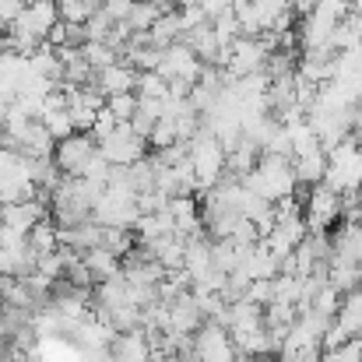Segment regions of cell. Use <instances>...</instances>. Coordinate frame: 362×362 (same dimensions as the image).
Here are the masks:
<instances>
[{"label": "cell", "instance_id": "cell-1", "mask_svg": "<svg viewBox=\"0 0 362 362\" xmlns=\"http://www.w3.org/2000/svg\"><path fill=\"white\" fill-rule=\"evenodd\" d=\"M243 187L257 197H264L267 204H281L288 197H296V169H292V158H281V155H260L257 169L243 180Z\"/></svg>", "mask_w": 362, "mask_h": 362}, {"label": "cell", "instance_id": "cell-2", "mask_svg": "<svg viewBox=\"0 0 362 362\" xmlns=\"http://www.w3.org/2000/svg\"><path fill=\"white\" fill-rule=\"evenodd\" d=\"M190 169H194L197 194L215 190L229 176V151L222 148V141L208 127H201V134L190 141Z\"/></svg>", "mask_w": 362, "mask_h": 362}, {"label": "cell", "instance_id": "cell-3", "mask_svg": "<svg viewBox=\"0 0 362 362\" xmlns=\"http://www.w3.org/2000/svg\"><path fill=\"white\" fill-rule=\"evenodd\" d=\"M324 183L331 190H338L341 197L362 194V141L356 134L327 151V180Z\"/></svg>", "mask_w": 362, "mask_h": 362}, {"label": "cell", "instance_id": "cell-4", "mask_svg": "<svg viewBox=\"0 0 362 362\" xmlns=\"http://www.w3.org/2000/svg\"><path fill=\"white\" fill-rule=\"evenodd\" d=\"M271 53H274V49L267 46V39H264V35H260V39L240 35V39L226 49L222 67H226V74H229L233 81H240V78H250V74H260V71L267 67Z\"/></svg>", "mask_w": 362, "mask_h": 362}, {"label": "cell", "instance_id": "cell-5", "mask_svg": "<svg viewBox=\"0 0 362 362\" xmlns=\"http://www.w3.org/2000/svg\"><path fill=\"white\" fill-rule=\"evenodd\" d=\"M341 18H345V11H338L331 4H317L310 14H303V25H299V46H303V53L331 49V39H334V28H338Z\"/></svg>", "mask_w": 362, "mask_h": 362}, {"label": "cell", "instance_id": "cell-6", "mask_svg": "<svg viewBox=\"0 0 362 362\" xmlns=\"http://www.w3.org/2000/svg\"><path fill=\"white\" fill-rule=\"evenodd\" d=\"M341 215H345V201H341L338 190H331L327 183L310 187L306 204H303V218H306V229L310 233H327Z\"/></svg>", "mask_w": 362, "mask_h": 362}, {"label": "cell", "instance_id": "cell-7", "mask_svg": "<svg viewBox=\"0 0 362 362\" xmlns=\"http://www.w3.org/2000/svg\"><path fill=\"white\" fill-rule=\"evenodd\" d=\"M158 74L169 81V85H197L201 74H204V64L197 60V53L187 46V42H173L169 49H162V64H158Z\"/></svg>", "mask_w": 362, "mask_h": 362}, {"label": "cell", "instance_id": "cell-8", "mask_svg": "<svg viewBox=\"0 0 362 362\" xmlns=\"http://www.w3.org/2000/svg\"><path fill=\"white\" fill-rule=\"evenodd\" d=\"M99 155L110 162V165H120V169H130L134 162L148 158V141L134 134L130 123H120L103 144H99Z\"/></svg>", "mask_w": 362, "mask_h": 362}, {"label": "cell", "instance_id": "cell-9", "mask_svg": "<svg viewBox=\"0 0 362 362\" xmlns=\"http://www.w3.org/2000/svg\"><path fill=\"white\" fill-rule=\"evenodd\" d=\"M236 356H240V352H236V345H233V334H229L222 324L208 320V324L194 334V359L197 362H240Z\"/></svg>", "mask_w": 362, "mask_h": 362}, {"label": "cell", "instance_id": "cell-10", "mask_svg": "<svg viewBox=\"0 0 362 362\" xmlns=\"http://www.w3.org/2000/svg\"><path fill=\"white\" fill-rule=\"evenodd\" d=\"M60 21V11H57V0H39V4H28L25 14L7 28L11 35H21V39H35V42H46V35L53 32V25Z\"/></svg>", "mask_w": 362, "mask_h": 362}, {"label": "cell", "instance_id": "cell-11", "mask_svg": "<svg viewBox=\"0 0 362 362\" xmlns=\"http://www.w3.org/2000/svg\"><path fill=\"white\" fill-rule=\"evenodd\" d=\"M95 151H99V144H95L92 134H71L67 141L57 144L53 162H57V169H60L64 176H81V169L95 158Z\"/></svg>", "mask_w": 362, "mask_h": 362}, {"label": "cell", "instance_id": "cell-12", "mask_svg": "<svg viewBox=\"0 0 362 362\" xmlns=\"http://www.w3.org/2000/svg\"><path fill=\"white\" fill-rule=\"evenodd\" d=\"M39 222H46V201L42 197H32V201H18V204H4L0 208V226L11 229V233L28 236Z\"/></svg>", "mask_w": 362, "mask_h": 362}, {"label": "cell", "instance_id": "cell-13", "mask_svg": "<svg viewBox=\"0 0 362 362\" xmlns=\"http://www.w3.org/2000/svg\"><path fill=\"white\" fill-rule=\"evenodd\" d=\"M137 78H141V71H134L130 64H113V67H106V71H99L95 74V88L110 99V95H123V92H137Z\"/></svg>", "mask_w": 362, "mask_h": 362}, {"label": "cell", "instance_id": "cell-14", "mask_svg": "<svg viewBox=\"0 0 362 362\" xmlns=\"http://www.w3.org/2000/svg\"><path fill=\"white\" fill-rule=\"evenodd\" d=\"M292 169H296V180L306 183V187H317L327 180V148H313L306 155H296L292 158Z\"/></svg>", "mask_w": 362, "mask_h": 362}, {"label": "cell", "instance_id": "cell-15", "mask_svg": "<svg viewBox=\"0 0 362 362\" xmlns=\"http://www.w3.org/2000/svg\"><path fill=\"white\" fill-rule=\"evenodd\" d=\"M183 35H187V28H183V14L176 7V11H169V14H162L155 21V28L148 32V42L155 49H169L173 42H183Z\"/></svg>", "mask_w": 362, "mask_h": 362}, {"label": "cell", "instance_id": "cell-16", "mask_svg": "<svg viewBox=\"0 0 362 362\" xmlns=\"http://www.w3.org/2000/svg\"><path fill=\"white\" fill-rule=\"evenodd\" d=\"M81 260H85V267L92 271V278L103 285V281H110V278H117L123 274V260L117 253H110V250H103V246H95V250H88V253H81Z\"/></svg>", "mask_w": 362, "mask_h": 362}, {"label": "cell", "instance_id": "cell-17", "mask_svg": "<svg viewBox=\"0 0 362 362\" xmlns=\"http://www.w3.org/2000/svg\"><path fill=\"white\" fill-rule=\"evenodd\" d=\"M362 42V14H345L334 28V39H331V49L334 53H349V49H359Z\"/></svg>", "mask_w": 362, "mask_h": 362}, {"label": "cell", "instance_id": "cell-18", "mask_svg": "<svg viewBox=\"0 0 362 362\" xmlns=\"http://www.w3.org/2000/svg\"><path fill=\"white\" fill-rule=\"evenodd\" d=\"M334 320H338V327H345L349 338H362V288H356V292L345 296L341 313H338Z\"/></svg>", "mask_w": 362, "mask_h": 362}, {"label": "cell", "instance_id": "cell-19", "mask_svg": "<svg viewBox=\"0 0 362 362\" xmlns=\"http://www.w3.org/2000/svg\"><path fill=\"white\" fill-rule=\"evenodd\" d=\"M162 14H169V11H162V4H155V0H134V7L127 14V25H130V32H151Z\"/></svg>", "mask_w": 362, "mask_h": 362}, {"label": "cell", "instance_id": "cell-20", "mask_svg": "<svg viewBox=\"0 0 362 362\" xmlns=\"http://www.w3.org/2000/svg\"><path fill=\"white\" fill-rule=\"evenodd\" d=\"M57 11H60V21L85 25L92 14L103 11V0H57Z\"/></svg>", "mask_w": 362, "mask_h": 362}, {"label": "cell", "instance_id": "cell-21", "mask_svg": "<svg viewBox=\"0 0 362 362\" xmlns=\"http://www.w3.org/2000/svg\"><path fill=\"white\" fill-rule=\"evenodd\" d=\"M81 57H85V64L99 74V71H106V67H113V64H120V53L110 46V42H85L81 46Z\"/></svg>", "mask_w": 362, "mask_h": 362}, {"label": "cell", "instance_id": "cell-22", "mask_svg": "<svg viewBox=\"0 0 362 362\" xmlns=\"http://www.w3.org/2000/svg\"><path fill=\"white\" fill-rule=\"evenodd\" d=\"M211 28H215V35H218V42H222V49H229L236 39L243 35L240 28V14H236V7H226L218 18H211Z\"/></svg>", "mask_w": 362, "mask_h": 362}, {"label": "cell", "instance_id": "cell-23", "mask_svg": "<svg viewBox=\"0 0 362 362\" xmlns=\"http://www.w3.org/2000/svg\"><path fill=\"white\" fill-rule=\"evenodd\" d=\"M42 127L53 134L57 144L67 141L71 134H78V130H74V120H71V110H49V113H42Z\"/></svg>", "mask_w": 362, "mask_h": 362}, {"label": "cell", "instance_id": "cell-24", "mask_svg": "<svg viewBox=\"0 0 362 362\" xmlns=\"http://www.w3.org/2000/svg\"><path fill=\"white\" fill-rule=\"evenodd\" d=\"M103 250H110V253H117V257H127V253H134L137 250V240H134V233L130 229H106L103 233Z\"/></svg>", "mask_w": 362, "mask_h": 362}, {"label": "cell", "instance_id": "cell-25", "mask_svg": "<svg viewBox=\"0 0 362 362\" xmlns=\"http://www.w3.org/2000/svg\"><path fill=\"white\" fill-rule=\"evenodd\" d=\"M137 95L141 99H169V81L158 71H144L137 78Z\"/></svg>", "mask_w": 362, "mask_h": 362}, {"label": "cell", "instance_id": "cell-26", "mask_svg": "<svg viewBox=\"0 0 362 362\" xmlns=\"http://www.w3.org/2000/svg\"><path fill=\"white\" fill-rule=\"evenodd\" d=\"M137 106H141L137 92H123V95H110V99H106V110H110L120 123L134 120V117H137Z\"/></svg>", "mask_w": 362, "mask_h": 362}, {"label": "cell", "instance_id": "cell-27", "mask_svg": "<svg viewBox=\"0 0 362 362\" xmlns=\"http://www.w3.org/2000/svg\"><path fill=\"white\" fill-rule=\"evenodd\" d=\"M173 144H180V130H176V123L158 120L155 123V130H151V137H148V148L165 151V148H173ZM183 144H187V141H183Z\"/></svg>", "mask_w": 362, "mask_h": 362}, {"label": "cell", "instance_id": "cell-28", "mask_svg": "<svg viewBox=\"0 0 362 362\" xmlns=\"http://www.w3.org/2000/svg\"><path fill=\"white\" fill-rule=\"evenodd\" d=\"M320 362H362V338H352L341 349H324Z\"/></svg>", "mask_w": 362, "mask_h": 362}, {"label": "cell", "instance_id": "cell-29", "mask_svg": "<svg viewBox=\"0 0 362 362\" xmlns=\"http://www.w3.org/2000/svg\"><path fill=\"white\" fill-rule=\"evenodd\" d=\"M85 32H88V42H106L110 32H113V21L99 11V14H92V18L85 21Z\"/></svg>", "mask_w": 362, "mask_h": 362}, {"label": "cell", "instance_id": "cell-30", "mask_svg": "<svg viewBox=\"0 0 362 362\" xmlns=\"http://www.w3.org/2000/svg\"><path fill=\"white\" fill-rule=\"evenodd\" d=\"M120 127V120L110 113V110H99V120H95V127H92V137H95V144H103L113 130Z\"/></svg>", "mask_w": 362, "mask_h": 362}, {"label": "cell", "instance_id": "cell-31", "mask_svg": "<svg viewBox=\"0 0 362 362\" xmlns=\"http://www.w3.org/2000/svg\"><path fill=\"white\" fill-rule=\"evenodd\" d=\"M130 7H134V0H103V14H106V18H110L113 25H120V21H127Z\"/></svg>", "mask_w": 362, "mask_h": 362}, {"label": "cell", "instance_id": "cell-32", "mask_svg": "<svg viewBox=\"0 0 362 362\" xmlns=\"http://www.w3.org/2000/svg\"><path fill=\"white\" fill-rule=\"evenodd\" d=\"M25 7H28L25 0H0V25H7V28H11V25L25 14Z\"/></svg>", "mask_w": 362, "mask_h": 362}, {"label": "cell", "instance_id": "cell-33", "mask_svg": "<svg viewBox=\"0 0 362 362\" xmlns=\"http://www.w3.org/2000/svg\"><path fill=\"white\" fill-rule=\"evenodd\" d=\"M352 11H356V14H362V0H352Z\"/></svg>", "mask_w": 362, "mask_h": 362}, {"label": "cell", "instance_id": "cell-34", "mask_svg": "<svg viewBox=\"0 0 362 362\" xmlns=\"http://www.w3.org/2000/svg\"><path fill=\"white\" fill-rule=\"evenodd\" d=\"M359 257H362V226H359Z\"/></svg>", "mask_w": 362, "mask_h": 362}, {"label": "cell", "instance_id": "cell-35", "mask_svg": "<svg viewBox=\"0 0 362 362\" xmlns=\"http://www.w3.org/2000/svg\"><path fill=\"white\" fill-rule=\"evenodd\" d=\"M243 362H271V359H243Z\"/></svg>", "mask_w": 362, "mask_h": 362}, {"label": "cell", "instance_id": "cell-36", "mask_svg": "<svg viewBox=\"0 0 362 362\" xmlns=\"http://www.w3.org/2000/svg\"><path fill=\"white\" fill-rule=\"evenodd\" d=\"M359 211H362V204H359Z\"/></svg>", "mask_w": 362, "mask_h": 362}]
</instances>
